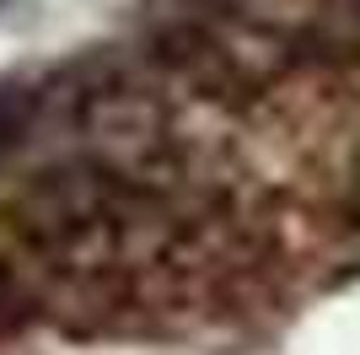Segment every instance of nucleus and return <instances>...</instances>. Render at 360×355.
Wrapping results in <instances>:
<instances>
[{
  "label": "nucleus",
  "mask_w": 360,
  "mask_h": 355,
  "mask_svg": "<svg viewBox=\"0 0 360 355\" xmlns=\"http://www.w3.org/2000/svg\"><path fill=\"white\" fill-rule=\"evenodd\" d=\"M32 118H38V87H27V81H0V167L27 140Z\"/></svg>",
  "instance_id": "f257e3e1"
}]
</instances>
